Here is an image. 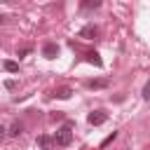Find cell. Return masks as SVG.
<instances>
[{"label": "cell", "instance_id": "cell-1", "mask_svg": "<svg viewBox=\"0 0 150 150\" xmlns=\"http://www.w3.org/2000/svg\"><path fill=\"white\" fill-rule=\"evenodd\" d=\"M54 143H56V145H63V148H66V145H70V143H73V129H70L68 124H66V127H61V129L54 134Z\"/></svg>", "mask_w": 150, "mask_h": 150}, {"label": "cell", "instance_id": "cell-2", "mask_svg": "<svg viewBox=\"0 0 150 150\" xmlns=\"http://www.w3.org/2000/svg\"><path fill=\"white\" fill-rule=\"evenodd\" d=\"M105 120H108V115H105L103 110H94V112H89V117H87V122H89V124H94V127L103 124Z\"/></svg>", "mask_w": 150, "mask_h": 150}, {"label": "cell", "instance_id": "cell-3", "mask_svg": "<svg viewBox=\"0 0 150 150\" xmlns=\"http://www.w3.org/2000/svg\"><path fill=\"white\" fill-rule=\"evenodd\" d=\"M35 143H38V148H40V150H54V145H56V143H54V138H52V136H47V134L38 136V141H35Z\"/></svg>", "mask_w": 150, "mask_h": 150}, {"label": "cell", "instance_id": "cell-4", "mask_svg": "<svg viewBox=\"0 0 150 150\" xmlns=\"http://www.w3.org/2000/svg\"><path fill=\"white\" fill-rule=\"evenodd\" d=\"M42 56H45V59H56V56H59V45H56V42H47V45L42 47Z\"/></svg>", "mask_w": 150, "mask_h": 150}, {"label": "cell", "instance_id": "cell-5", "mask_svg": "<svg viewBox=\"0 0 150 150\" xmlns=\"http://www.w3.org/2000/svg\"><path fill=\"white\" fill-rule=\"evenodd\" d=\"M98 35V28L94 26V23H89V26H84L82 30H80V38H84V40H94Z\"/></svg>", "mask_w": 150, "mask_h": 150}, {"label": "cell", "instance_id": "cell-6", "mask_svg": "<svg viewBox=\"0 0 150 150\" xmlns=\"http://www.w3.org/2000/svg\"><path fill=\"white\" fill-rule=\"evenodd\" d=\"M70 94H73V89H70V87H59V89H54V96H56V98H61V101L70 98Z\"/></svg>", "mask_w": 150, "mask_h": 150}, {"label": "cell", "instance_id": "cell-7", "mask_svg": "<svg viewBox=\"0 0 150 150\" xmlns=\"http://www.w3.org/2000/svg\"><path fill=\"white\" fill-rule=\"evenodd\" d=\"M87 61H89V63H94V66H98V68L103 66V61H101V56H98L96 52H87Z\"/></svg>", "mask_w": 150, "mask_h": 150}, {"label": "cell", "instance_id": "cell-8", "mask_svg": "<svg viewBox=\"0 0 150 150\" xmlns=\"http://www.w3.org/2000/svg\"><path fill=\"white\" fill-rule=\"evenodd\" d=\"M87 87L89 89H103V87H108V80H89Z\"/></svg>", "mask_w": 150, "mask_h": 150}, {"label": "cell", "instance_id": "cell-9", "mask_svg": "<svg viewBox=\"0 0 150 150\" xmlns=\"http://www.w3.org/2000/svg\"><path fill=\"white\" fill-rule=\"evenodd\" d=\"M2 68H5L7 73H19V63H16V61H5Z\"/></svg>", "mask_w": 150, "mask_h": 150}, {"label": "cell", "instance_id": "cell-10", "mask_svg": "<svg viewBox=\"0 0 150 150\" xmlns=\"http://www.w3.org/2000/svg\"><path fill=\"white\" fill-rule=\"evenodd\" d=\"M7 134H9V136H19V134H21V122H12V127H9Z\"/></svg>", "mask_w": 150, "mask_h": 150}, {"label": "cell", "instance_id": "cell-11", "mask_svg": "<svg viewBox=\"0 0 150 150\" xmlns=\"http://www.w3.org/2000/svg\"><path fill=\"white\" fill-rule=\"evenodd\" d=\"M115 138H117V131H112V134H110L108 138H103V143H101V148H105V145H108V143H112Z\"/></svg>", "mask_w": 150, "mask_h": 150}, {"label": "cell", "instance_id": "cell-12", "mask_svg": "<svg viewBox=\"0 0 150 150\" xmlns=\"http://www.w3.org/2000/svg\"><path fill=\"white\" fill-rule=\"evenodd\" d=\"M98 5H101V2H98V0H94V2H82V7H84V9H91V7H94V9H96V7H98Z\"/></svg>", "mask_w": 150, "mask_h": 150}, {"label": "cell", "instance_id": "cell-13", "mask_svg": "<svg viewBox=\"0 0 150 150\" xmlns=\"http://www.w3.org/2000/svg\"><path fill=\"white\" fill-rule=\"evenodd\" d=\"M143 98H150V82H145L143 87Z\"/></svg>", "mask_w": 150, "mask_h": 150}, {"label": "cell", "instance_id": "cell-14", "mask_svg": "<svg viewBox=\"0 0 150 150\" xmlns=\"http://www.w3.org/2000/svg\"><path fill=\"white\" fill-rule=\"evenodd\" d=\"M5 87H7V89H14V87H16V82H14V80H7V82H5Z\"/></svg>", "mask_w": 150, "mask_h": 150}, {"label": "cell", "instance_id": "cell-15", "mask_svg": "<svg viewBox=\"0 0 150 150\" xmlns=\"http://www.w3.org/2000/svg\"><path fill=\"white\" fill-rule=\"evenodd\" d=\"M2 136H5V127L0 124V138H2Z\"/></svg>", "mask_w": 150, "mask_h": 150}, {"label": "cell", "instance_id": "cell-16", "mask_svg": "<svg viewBox=\"0 0 150 150\" xmlns=\"http://www.w3.org/2000/svg\"><path fill=\"white\" fill-rule=\"evenodd\" d=\"M5 21H7V19H5V16H2V14H0V26H2V23H5Z\"/></svg>", "mask_w": 150, "mask_h": 150}]
</instances>
